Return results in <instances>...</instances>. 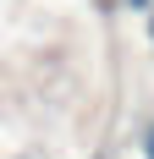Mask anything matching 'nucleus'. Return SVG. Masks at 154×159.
<instances>
[{
	"instance_id": "1",
	"label": "nucleus",
	"mask_w": 154,
	"mask_h": 159,
	"mask_svg": "<svg viewBox=\"0 0 154 159\" xmlns=\"http://www.w3.org/2000/svg\"><path fill=\"white\" fill-rule=\"evenodd\" d=\"M143 154H149V159H154V126H149V137H143Z\"/></svg>"
}]
</instances>
